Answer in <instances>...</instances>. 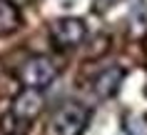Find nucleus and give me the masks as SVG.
<instances>
[{
  "mask_svg": "<svg viewBox=\"0 0 147 135\" xmlns=\"http://www.w3.org/2000/svg\"><path fill=\"white\" fill-rule=\"evenodd\" d=\"M47 33H50V40L57 50H72L87 38V25L82 18L65 15V18H55Z\"/></svg>",
  "mask_w": 147,
  "mask_h": 135,
  "instance_id": "nucleus-3",
  "label": "nucleus"
},
{
  "mask_svg": "<svg viewBox=\"0 0 147 135\" xmlns=\"http://www.w3.org/2000/svg\"><path fill=\"white\" fill-rule=\"evenodd\" d=\"M45 108V100H42V93L40 90H30V88H23L15 98H13V105H10V115L20 123H32Z\"/></svg>",
  "mask_w": 147,
  "mask_h": 135,
  "instance_id": "nucleus-4",
  "label": "nucleus"
},
{
  "mask_svg": "<svg viewBox=\"0 0 147 135\" xmlns=\"http://www.w3.org/2000/svg\"><path fill=\"white\" fill-rule=\"evenodd\" d=\"M60 75V68L55 65L53 58L47 55H30L25 58L20 68H18V80L23 83V88H30V90H45L57 80Z\"/></svg>",
  "mask_w": 147,
  "mask_h": 135,
  "instance_id": "nucleus-2",
  "label": "nucleus"
},
{
  "mask_svg": "<svg viewBox=\"0 0 147 135\" xmlns=\"http://www.w3.org/2000/svg\"><path fill=\"white\" fill-rule=\"evenodd\" d=\"M8 135H20V133H8Z\"/></svg>",
  "mask_w": 147,
  "mask_h": 135,
  "instance_id": "nucleus-7",
  "label": "nucleus"
},
{
  "mask_svg": "<svg viewBox=\"0 0 147 135\" xmlns=\"http://www.w3.org/2000/svg\"><path fill=\"white\" fill-rule=\"evenodd\" d=\"M122 80H125L122 68H105V70H100L92 78V93L100 98V100H110V98L117 95Z\"/></svg>",
  "mask_w": 147,
  "mask_h": 135,
  "instance_id": "nucleus-5",
  "label": "nucleus"
},
{
  "mask_svg": "<svg viewBox=\"0 0 147 135\" xmlns=\"http://www.w3.org/2000/svg\"><path fill=\"white\" fill-rule=\"evenodd\" d=\"M92 110L78 100H65L50 113L45 135H82L90 125Z\"/></svg>",
  "mask_w": 147,
  "mask_h": 135,
  "instance_id": "nucleus-1",
  "label": "nucleus"
},
{
  "mask_svg": "<svg viewBox=\"0 0 147 135\" xmlns=\"http://www.w3.org/2000/svg\"><path fill=\"white\" fill-rule=\"evenodd\" d=\"M20 25H23L20 5H15L13 0H0V38L15 33Z\"/></svg>",
  "mask_w": 147,
  "mask_h": 135,
  "instance_id": "nucleus-6",
  "label": "nucleus"
}]
</instances>
